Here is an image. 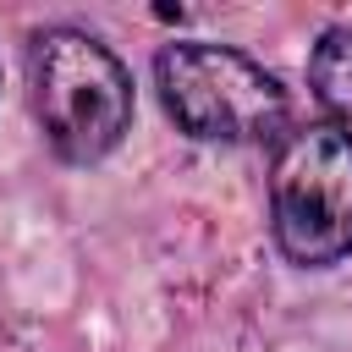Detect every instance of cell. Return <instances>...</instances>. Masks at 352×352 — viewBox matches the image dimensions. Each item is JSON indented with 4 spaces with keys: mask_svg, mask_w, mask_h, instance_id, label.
I'll return each instance as SVG.
<instances>
[{
    "mask_svg": "<svg viewBox=\"0 0 352 352\" xmlns=\"http://www.w3.org/2000/svg\"><path fill=\"white\" fill-rule=\"evenodd\" d=\"M28 94L44 143L66 165L104 160L132 126V72L82 28H44L28 44Z\"/></svg>",
    "mask_w": 352,
    "mask_h": 352,
    "instance_id": "6da1fadb",
    "label": "cell"
},
{
    "mask_svg": "<svg viewBox=\"0 0 352 352\" xmlns=\"http://www.w3.org/2000/svg\"><path fill=\"white\" fill-rule=\"evenodd\" d=\"M154 88L165 116L198 143H280L292 126V94L236 44H165L154 55Z\"/></svg>",
    "mask_w": 352,
    "mask_h": 352,
    "instance_id": "7a4b0ae2",
    "label": "cell"
},
{
    "mask_svg": "<svg viewBox=\"0 0 352 352\" xmlns=\"http://www.w3.org/2000/svg\"><path fill=\"white\" fill-rule=\"evenodd\" d=\"M270 231L302 270H330L352 253V132L330 121L286 126L270 160Z\"/></svg>",
    "mask_w": 352,
    "mask_h": 352,
    "instance_id": "3957f363",
    "label": "cell"
},
{
    "mask_svg": "<svg viewBox=\"0 0 352 352\" xmlns=\"http://www.w3.org/2000/svg\"><path fill=\"white\" fill-rule=\"evenodd\" d=\"M308 88L330 126L352 132V28H324L308 55Z\"/></svg>",
    "mask_w": 352,
    "mask_h": 352,
    "instance_id": "277c9868",
    "label": "cell"
}]
</instances>
